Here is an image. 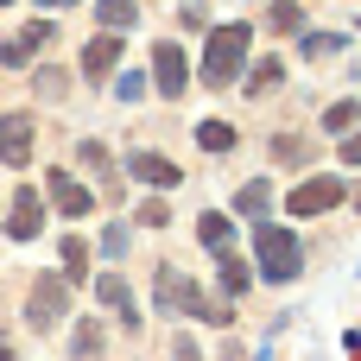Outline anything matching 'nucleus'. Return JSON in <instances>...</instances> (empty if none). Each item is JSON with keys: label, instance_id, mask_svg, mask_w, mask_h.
<instances>
[{"label": "nucleus", "instance_id": "obj_7", "mask_svg": "<svg viewBox=\"0 0 361 361\" xmlns=\"http://www.w3.org/2000/svg\"><path fill=\"white\" fill-rule=\"evenodd\" d=\"M38 222H44V197H38V184H19L13 190V209H6V235L13 241H32Z\"/></svg>", "mask_w": 361, "mask_h": 361}, {"label": "nucleus", "instance_id": "obj_23", "mask_svg": "<svg viewBox=\"0 0 361 361\" xmlns=\"http://www.w3.org/2000/svg\"><path fill=\"white\" fill-rule=\"evenodd\" d=\"M273 159H279V165H305V159H311V140H305V133H279V140H273Z\"/></svg>", "mask_w": 361, "mask_h": 361}, {"label": "nucleus", "instance_id": "obj_15", "mask_svg": "<svg viewBox=\"0 0 361 361\" xmlns=\"http://www.w3.org/2000/svg\"><path fill=\"white\" fill-rule=\"evenodd\" d=\"M102 336H108V330H102L95 317H82V324H76V343H70V355H76V361H102V349H108Z\"/></svg>", "mask_w": 361, "mask_h": 361}, {"label": "nucleus", "instance_id": "obj_14", "mask_svg": "<svg viewBox=\"0 0 361 361\" xmlns=\"http://www.w3.org/2000/svg\"><path fill=\"white\" fill-rule=\"evenodd\" d=\"M197 241H203L209 254H228V247H235V222L209 209V216H197Z\"/></svg>", "mask_w": 361, "mask_h": 361}, {"label": "nucleus", "instance_id": "obj_17", "mask_svg": "<svg viewBox=\"0 0 361 361\" xmlns=\"http://www.w3.org/2000/svg\"><path fill=\"white\" fill-rule=\"evenodd\" d=\"M63 279L89 286V247H82V235H63Z\"/></svg>", "mask_w": 361, "mask_h": 361}, {"label": "nucleus", "instance_id": "obj_18", "mask_svg": "<svg viewBox=\"0 0 361 361\" xmlns=\"http://www.w3.org/2000/svg\"><path fill=\"white\" fill-rule=\"evenodd\" d=\"M216 260H222V292H228V298H241V292H247V279H254V267H247L241 254H216Z\"/></svg>", "mask_w": 361, "mask_h": 361}, {"label": "nucleus", "instance_id": "obj_6", "mask_svg": "<svg viewBox=\"0 0 361 361\" xmlns=\"http://www.w3.org/2000/svg\"><path fill=\"white\" fill-rule=\"evenodd\" d=\"M349 190H343V178H305L292 197H286V209L292 216H324V209H336Z\"/></svg>", "mask_w": 361, "mask_h": 361}, {"label": "nucleus", "instance_id": "obj_10", "mask_svg": "<svg viewBox=\"0 0 361 361\" xmlns=\"http://www.w3.org/2000/svg\"><path fill=\"white\" fill-rule=\"evenodd\" d=\"M127 171H133V184H152V190L184 184V171H178L171 159H159V152H133V159H127Z\"/></svg>", "mask_w": 361, "mask_h": 361}, {"label": "nucleus", "instance_id": "obj_20", "mask_svg": "<svg viewBox=\"0 0 361 361\" xmlns=\"http://www.w3.org/2000/svg\"><path fill=\"white\" fill-rule=\"evenodd\" d=\"M267 25H273V32H305V6H298V0H273V6H267Z\"/></svg>", "mask_w": 361, "mask_h": 361}, {"label": "nucleus", "instance_id": "obj_29", "mask_svg": "<svg viewBox=\"0 0 361 361\" xmlns=\"http://www.w3.org/2000/svg\"><path fill=\"white\" fill-rule=\"evenodd\" d=\"M38 6H51V13H57V6H76V0H38Z\"/></svg>", "mask_w": 361, "mask_h": 361}, {"label": "nucleus", "instance_id": "obj_9", "mask_svg": "<svg viewBox=\"0 0 361 361\" xmlns=\"http://www.w3.org/2000/svg\"><path fill=\"white\" fill-rule=\"evenodd\" d=\"M32 133H38V127H32V114H0V165H13V171H19V165L32 159Z\"/></svg>", "mask_w": 361, "mask_h": 361}, {"label": "nucleus", "instance_id": "obj_3", "mask_svg": "<svg viewBox=\"0 0 361 361\" xmlns=\"http://www.w3.org/2000/svg\"><path fill=\"white\" fill-rule=\"evenodd\" d=\"M159 305H165V311H197V317H209V324H222V317H228V305H209V298H203L184 273H171V267L159 273Z\"/></svg>", "mask_w": 361, "mask_h": 361}, {"label": "nucleus", "instance_id": "obj_8", "mask_svg": "<svg viewBox=\"0 0 361 361\" xmlns=\"http://www.w3.org/2000/svg\"><path fill=\"white\" fill-rule=\"evenodd\" d=\"M51 32H57L51 19H32V25H19V32H13V38L0 44V63H13V70H19V63H32V57H38L44 44H51Z\"/></svg>", "mask_w": 361, "mask_h": 361}, {"label": "nucleus", "instance_id": "obj_26", "mask_svg": "<svg viewBox=\"0 0 361 361\" xmlns=\"http://www.w3.org/2000/svg\"><path fill=\"white\" fill-rule=\"evenodd\" d=\"M76 159H82V165H95V171H108V146H95V140H82V146H76Z\"/></svg>", "mask_w": 361, "mask_h": 361}, {"label": "nucleus", "instance_id": "obj_31", "mask_svg": "<svg viewBox=\"0 0 361 361\" xmlns=\"http://www.w3.org/2000/svg\"><path fill=\"white\" fill-rule=\"evenodd\" d=\"M0 6H13V0H0Z\"/></svg>", "mask_w": 361, "mask_h": 361}, {"label": "nucleus", "instance_id": "obj_19", "mask_svg": "<svg viewBox=\"0 0 361 361\" xmlns=\"http://www.w3.org/2000/svg\"><path fill=\"white\" fill-rule=\"evenodd\" d=\"M95 19H102L108 32H127V25L140 19V6H133V0H95Z\"/></svg>", "mask_w": 361, "mask_h": 361}, {"label": "nucleus", "instance_id": "obj_25", "mask_svg": "<svg viewBox=\"0 0 361 361\" xmlns=\"http://www.w3.org/2000/svg\"><path fill=\"white\" fill-rule=\"evenodd\" d=\"M32 89H38L44 102H57V95H63V70H38V76H32Z\"/></svg>", "mask_w": 361, "mask_h": 361}, {"label": "nucleus", "instance_id": "obj_22", "mask_svg": "<svg viewBox=\"0 0 361 361\" xmlns=\"http://www.w3.org/2000/svg\"><path fill=\"white\" fill-rule=\"evenodd\" d=\"M197 146H203V152H228V146H235V127H228V121H203V127H197Z\"/></svg>", "mask_w": 361, "mask_h": 361}, {"label": "nucleus", "instance_id": "obj_16", "mask_svg": "<svg viewBox=\"0 0 361 361\" xmlns=\"http://www.w3.org/2000/svg\"><path fill=\"white\" fill-rule=\"evenodd\" d=\"M279 82H286V63H279V57H260L241 89H247V95H267V89H279Z\"/></svg>", "mask_w": 361, "mask_h": 361}, {"label": "nucleus", "instance_id": "obj_24", "mask_svg": "<svg viewBox=\"0 0 361 361\" xmlns=\"http://www.w3.org/2000/svg\"><path fill=\"white\" fill-rule=\"evenodd\" d=\"M267 203H273V197H267V184H241V190H235V209H241V216H254V222L267 216Z\"/></svg>", "mask_w": 361, "mask_h": 361}, {"label": "nucleus", "instance_id": "obj_28", "mask_svg": "<svg viewBox=\"0 0 361 361\" xmlns=\"http://www.w3.org/2000/svg\"><path fill=\"white\" fill-rule=\"evenodd\" d=\"M343 165H361V133H349V140H343Z\"/></svg>", "mask_w": 361, "mask_h": 361}, {"label": "nucleus", "instance_id": "obj_2", "mask_svg": "<svg viewBox=\"0 0 361 361\" xmlns=\"http://www.w3.org/2000/svg\"><path fill=\"white\" fill-rule=\"evenodd\" d=\"M254 260H260V279H267V286H292L298 267H305V247H298L292 228L260 222V228H254Z\"/></svg>", "mask_w": 361, "mask_h": 361}, {"label": "nucleus", "instance_id": "obj_30", "mask_svg": "<svg viewBox=\"0 0 361 361\" xmlns=\"http://www.w3.org/2000/svg\"><path fill=\"white\" fill-rule=\"evenodd\" d=\"M0 361H13V349H6V343H0Z\"/></svg>", "mask_w": 361, "mask_h": 361}, {"label": "nucleus", "instance_id": "obj_5", "mask_svg": "<svg viewBox=\"0 0 361 361\" xmlns=\"http://www.w3.org/2000/svg\"><path fill=\"white\" fill-rule=\"evenodd\" d=\"M70 305V279H32V298H25V324L32 330H51Z\"/></svg>", "mask_w": 361, "mask_h": 361}, {"label": "nucleus", "instance_id": "obj_1", "mask_svg": "<svg viewBox=\"0 0 361 361\" xmlns=\"http://www.w3.org/2000/svg\"><path fill=\"white\" fill-rule=\"evenodd\" d=\"M247 38H254V25H241V19L209 32V44H203V89H228L247 70Z\"/></svg>", "mask_w": 361, "mask_h": 361}, {"label": "nucleus", "instance_id": "obj_13", "mask_svg": "<svg viewBox=\"0 0 361 361\" xmlns=\"http://www.w3.org/2000/svg\"><path fill=\"white\" fill-rule=\"evenodd\" d=\"M89 286H95V298H102V305H114V311H121V324H127V330L140 324L133 292H127V279H121V273H102V279H89Z\"/></svg>", "mask_w": 361, "mask_h": 361}, {"label": "nucleus", "instance_id": "obj_21", "mask_svg": "<svg viewBox=\"0 0 361 361\" xmlns=\"http://www.w3.org/2000/svg\"><path fill=\"white\" fill-rule=\"evenodd\" d=\"M349 127H361V102H330L324 108V133H349Z\"/></svg>", "mask_w": 361, "mask_h": 361}, {"label": "nucleus", "instance_id": "obj_4", "mask_svg": "<svg viewBox=\"0 0 361 361\" xmlns=\"http://www.w3.org/2000/svg\"><path fill=\"white\" fill-rule=\"evenodd\" d=\"M152 89L165 95V102H178L184 89H190V63H184V51L165 38V44H152Z\"/></svg>", "mask_w": 361, "mask_h": 361}, {"label": "nucleus", "instance_id": "obj_11", "mask_svg": "<svg viewBox=\"0 0 361 361\" xmlns=\"http://www.w3.org/2000/svg\"><path fill=\"white\" fill-rule=\"evenodd\" d=\"M114 63H121V32H102V38L82 44V76H89V82H102Z\"/></svg>", "mask_w": 361, "mask_h": 361}, {"label": "nucleus", "instance_id": "obj_12", "mask_svg": "<svg viewBox=\"0 0 361 361\" xmlns=\"http://www.w3.org/2000/svg\"><path fill=\"white\" fill-rule=\"evenodd\" d=\"M44 184H51V203H57L63 216H89V203H95V197H89V190H82V184H76L70 171H51Z\"/></svg>", "mask_w": 361, "mask_h": 361}, {"label": "nucleus", "instance_id": "obj_27", "mask_svg": "<svg viewBox=\"0 0 361 361\" xmlns=\"http://www.w3.org/2000/svg\"><path fill=\"white\" fill-rule=\"evenodd\" d=\"M140 222H146V228H165V222H171V209L152 197V203H140Z\"/></svg>", "mask_w": 361, "mask_h": 361}]
</instances>
